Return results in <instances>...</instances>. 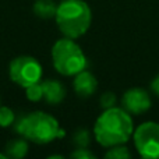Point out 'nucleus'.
I'll return each mask as SVG.
<instances>
[{"label":"nucleus","mask_w":159,"mask_h":159,"mask_svg":"<svg viewBox=\"0 0 159 159\" xmlns=\"http://www.w3.org/2000/svg\"><path fill=\"white\" fill-rule=\"evenodd\" d=\"M151 91L157 96H159V74L151 81Z\"/></svg>","instance_id":"nucleus-18"},{"label":"nucleus","mask_w":159,"mask_h":159,"mask_svg":"<svg viewBox=\"0 0 159 159\" xmlns=\"http://www.w3.org/2000/svg\"><path fill=\"white\" fill-rule=\"evenodd\" d=\"M25 93L27 98L32 102H39L43 99V89H42V80L36 84H32L30 87L25 88Z\"/></svg>","instance_id":"nucleus-14"},{"label":"nucleus","mask_w":159,"mask_h":159,"mask_svg":"<svg viewBox=\"0 0 159 159\" xmlns=\"http://www.w3.org/2000/svg\"><path fill=\"white\" fill-rule=\"evenodd\" d=\"M0 106H2V101H0Z\"/></svg>","instance_id":"nucleus-20"},{"label":"nucleus","mask_w":159,"mask_h":159,"mask_svg":"<svg viewBox=\"0 0 159 159\" xmlns=\"http://www.w3.org/2000/svg\"><path fill=\"white\" fill-rule=\"evenodd\" d=\"M73 88H74L75 93L82 98H88V96L93 95L98 88V81L96 77L88 70H82L78 74L74 75V81H73Z\"/></svg>","instance_id":"nucleus-8"},{"label":"nucleus","mask_w":159,"mask_h":159,"mask_svg":"<svg viewBox=\"0 0 159 159\" xmlns=\"http://www.w3.org/2000/svg\"><path fill=\"white\" fill-rule=\"evenodd\" d=\"M105 158L107 159H129L131 158V152L129 151L124 144H120V145H115L110 147L109 151L105 154Z\"/></svg>","instance_id":"nucleus-12"},{"label":"nucleus","mask_w":159,"mask_h":159,"mask_svg":"<svg viewBox=\"0 0 159 159\" xmlns=\"http://www.w3.org/2000/svg\"><path fill=\"white\" fill-rule=\"evenodd\" d=\"M42 89H43V99L49 105H59L66 98V88L60 81L56 80L42 81Z\"/></svg>","instance_id":"nucleus-9"},{"label":"nucleus","mask_w":159,"mask_h":159,"mask_svg":"<svg viewBox=\"0 0 159 159\" xmlns=\"http://www.w3.org/2000/svg\"><path fill=\"white\" fill-rule=\"evenodd\" d=\"M57 6L55 0H36L34 4V13L43 20L53 18L57 11Z\"/></svg>","instance_id":"nucleus-11"},{"label":"nucleus","mask_w":159,"mask_h":159,"mask_svg":"<svg viewBox=\"0 0 159 159\" xmlns=\"http://www.w3.org/2000/svg\"><path fill=\"white\" fill-rule=\"evenodd\" d=\"M14 129L20 135L35 144H49L56 138L64 137V130L52 115L45 112H32L16 117Z\"/></svg>","instance_id":"nucleus-2"},{"label":"nucleus","mask_w":159,"mask_h":159,"mask_svg":"<svg viewBox=\"0 0 159 159\" xmlns=\"http://www.w3.org/2000/svg\"><path fill=\"white\" fill-rule=\"evenodd\" d=\"M28 154V144L24 138H16L7 143L6 145V155L13 159H22Z\"/></svg>","instance_id":"nucleus-10"},{"label":"nucleus","mask_w":159,"mask_h":159,"mask_svg":"<svg viewBox=\"0 0 159 159\" xmlns=\"http://www.w3.org/2000/svg\"><path fill=\"white\" fill-rule=\"evenodd\" d=\"M16 121V115L7 106H0V127H10Z\"/></svg>","instance_id":"nucleus-15"},{"label":"nucleus","mask_w":159,"mask_h":159,"mask_svg":"<svg viewBox=\"0 0 159 159\" xmlns=\"http://www.w3.org/2000/svg\"><path fill=\"white\" fill-rule=\"evenodd\" d=\"M73 159H95V155L88 148H75V151L71 154Z\"/></svg>","instance_id":"nucleus-17"},{"label":"nucleus","mask_w":159,"mask_h":159,"mask_svg":"<svg viewBox=\"0 0 159 159\" xmlns=\"http://www.w3.org/2000/svg\"><path fill=\"white\" fill-rule=\"evenodd\" d=\"M134 133L131 115L123 107H109L96 119L93 135L98 144L105 148L126 144Z\"/></svg>","instance_id":"nucleus-1"},{"label":"nucleus","mask_w":159,"mask_h":159,"mask_svg":"<svg viewBox=\"0 0 159 159\" xmlns=\"http://www.w3.org/2000/svg\"><path fill=\"white\" fill-rule=\"evenodd\" d=\"M73 144L77 148H88L91 144V133L85 129H80L73 134Z\"/></svg>","instance_id":"nucleus-13"},{"label":"nucleus","mask_w":159,"mask_h":159,"mask_svg":"<svg viewBox=\"0 0 159 159\" xmlns=\"http://www.w3.org/2000/svg\"><path fill=\"white\" fill-rule=\"evenodd\" d=\"M135 149L144 159H159V123L145 121L133 133Z\"/></svg>","instance_id":"nucleus-6"},{"label":"nucleus","mask_w":159,"mask_h":159,"mask_svg":"<svg viewBox=\"0 0 159 159\" xmlns=\"http://www.w3.org/2000/svg\"><path fill=\"white\" fill-rule=\"evenodd\" d=\"M152 102L149 92L144 88L127 89L121 96V107L130 115H143L149 110Z\"/></svg>","instance_id":"nucleus-7"},{"label":"nucleus","mask_w":159,"mask_h":159,"mask_svg":"<svg viewBox=\"0 0 159 159\" xmlns=\"http://www.w3.org/2000/svg\"><path fill=\"white\" fill-rule=\"evenodd\" d=\"M116 101H117V98H116V95L112 92V91H106V92H103L101 95V99H99L101 106L103 107V109H109V107L116 106Z\"/></svg>","instance_id":"nucleus-16"},{"label":"nucleus","mask_w":159,"mask_h":159,"mask_svg":"<svg viewBox=\"0 0 159 159\" xmlns=\"http://www.w3.org/2000/svg\"><path fill=\"white\" fill-rule=\"evenodd\" d=\"M52 63L57 73L61 75L78 74L80 71L87 69V57H85L82 49L74 39L64 38L59 39L52 48Z\"/></svg>","instance_id":"nucleus-4"},{"label":"nucleus","mask_w":159,"mask_h":159,"mask_svg":"<svg viewBox=\"0 0 159 159\" xmlns=\"http://www.w3.org/2000/svg\"><path fill=\"white\" fill-rule=\"evenodd\" d=\"M55 18L64 36L77 39L89 30L92 13L84 0H63L57 6Z\"/></svg>","instance_id":"nucleus-3"},{"label":"nucleus","mask_w":159,"mask_h":159,"mask_svg":"<svg viewBox=\"0 0 159 159\" xmlns=\"http://www.w3.org/2000/svg\"><path fill=\"white\" fill-rule=\"evenodd\" d=\"M8 157H7V155H6V154H0V159H7Z\"/></svg>","instance_id":"nucleus-19"},{"label":"nucleus","mask_w":159,"mask_h":159,"mask_svg":"<svg viewBox=\"0 0 159 159\" xmlns=\"http://www.w3.org/2000/svg\"><path fill=\"white\" fill-rule=\"evenodd\" d=\"M8 74L13 82L22 88L36 84L42 80V64L32 56H18L8 66Z\"/></svg>","instance_id":"nucleus-5"}]
</instances>
